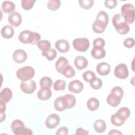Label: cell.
I'll return each instance as SVG.
<instances>
[{
    "mask_svg": "<svg viewBox=\"0 0 135 135\" xmlns=\"http://www.w3.org/2000/svg\"><path fill=\"white\" fill-rule=\"evenodd\" d=\"M109 19V15L106 12L100 11L97 15L95 21L92 24V30L96 33L104 32L108 24Z\"/></svg>",
    "mask_w": 135,
    "mask_h": 135,
    "instance_id": "obj_1",
    "label": "cell"
},
{
    "mask_svg": "<svg viewBox=\"0 0 135 135\" xmlns=\"http://www.w3.org/2000/svg\"><path fill=\"white\" fill-rule=\"evenodd\" d=\"M112 22L117 32L120 34L124 35L129 32V25L121 14L118 13L114 15L112 17Z\"/></svg>",
    "mask_w": 135,
    "mask_h": 135,
    "instance_id": "obj_2",
    "label": "cell"
},
{
    "mask_svg": "<svg viewBox=\"0 0 135 135\" xmlns=\"http://www.w3.org/2000/svg\"><path fill=\"white\" fill-rule=\"evenodd\" d=\"M41 35L36 32L29 30H24L21 32L18 35L19 41L24 44H37L40 41Z\"/></svg>",
    "mask_w": 135,
    "mask_h": 135,
    "instance_id": "obj_3",
    "label": "cell"
},
{
    "mask_svg": "<svg viewBox=\"0 0 135 135\" xmlns=\"http://www.w3.org/2000/svg\"><path fill=\"white\" fill-rule=\"evenodd\" d=\"M11 129L15 135H32L33 132L31 129L25 128L24 122L19 119L14 120L11 123Z\"/></svg>",
    "mask_w": 135,
    "mask_h": 135,
    "instance_id": "obj_4",
    "label": "cell"
},
{
    "mask_svg": "<svg viewBox=\"0 0 135 135\" xmlns=\"http://www.w3.org/2000/svg\"><path fill=\"white\" fill-rule=\"evenodd\" d=\"M17 78L22 81L32 79L35 75V70L31 66H25L18 69L16 73Z\"/></svg>",
    "mask_w": 135,
    "mask_h": 135,
    "instance_id": "obj_5",
    "label": "cell"
},
{
    "mask_svg": "<svg viewBox=\"0 0 135 135\" xmlns=\"http://www.w3.org/2000/svg\"><path fill=\"white\" fill-rule=\"evenodd\" d=\"M121 15L128 23L132 24L134 21V7L130 3L123 4L121 8Z\"/></svg>",
    "mask_w": 135,
    "mask_h": 135,
    "instance_id": "obj_6",
    "label": "cell"
},
{
    "mask_svg": "<svg viewBox=\"0 0 135 135\" xmlns=\"http://www.w3.org/2000/svg\"><path fill=\"white\" fill-rule=\"evenodd\" d=\"M72 44L74 49L76 51L85 52L89 47L90 42L86 38H76L73 40Z\"/></svg>",
    "mask_w": 135,
    "mask_h": 135,
    "instance_id": "obj_7",
    "label": "cell"
},
{
    "mask_svg": "<svg viewBox=\"0 0 135 135\" xmlns=\"http://www.w3.org/2000/svg\"><path fill=\"white\" fill-rule=\"evenodd\" d=\"M114 74L116 78L126 79L129 76V71L126 64L120 63L117 65L114 70Z\"/></svg>",
    "mask_w": 135,
    "mask_h": 135,
    "instance_id": "obj_8",
    "label": "cell"
},
{
    "mask_svg": "<svg viewBox=\"0 0 135 135\" xmlns=\"http://www.w3.org/2000/svg\"><path fill=\"white\" fill-rule=\"evenodd\" d=\"M20 88L24 93L31 94L36 90V84L34 81L31 79L21 83Z\"/></svg>",
    "mask_w": 135,
    "mask_h": 135,
    "instance_id": "obj_9",
    "label": "cell"
},
{
    "mask_svg": "<svg viewBox=\"0 0 135 135\" xmlns=\"http://www.w3.org/2000/svg\"><path fill=\"white\" fill-rule=\"evenodd\" d=\"M60 122V117L55 113H52L47 117L45 122V124L49 129H54L59 125Z\"/></svg>",
    "mask_w": 135,
    "mask_h": 135,
    "instance_id": "obj_10",
    "label": "cell"
},
{
    "mask_svg": "<svg viewBox=\"0 0 135 135\" xmlns=\"http://www.w3.org/2000/svg\"><path fill=\"white\" fill-rule=\"evenodd\" d=\"M62 102L65 109H71L75 105L76 99L73 94H66L64 96H62Z\"/></svg>",
    "mask_w": 135,
    "mask_h": 135,
    "instance_id": "obj_11",
    "label": "cell"
},
{
    "mask_svg": "<svg viewBox=\"0 0 135 135\" xmlns=\"http://www.w3.org/2000/svg\"><path fill=\"white\" fill-rule=\"evenodd\" d=\"M12 57L13 60L17 63H22L26 60L27 55L23 50L17 49L13 52Z\"/></svg>",
    "mask_w": 135,
    "mask_h": 135,
    "instance_id": "obj_12",
    "label": "cell"
},
{
    "mask_svg": "<svg viewBox=\"0 0 135 135\" xmlns=\"http://www.w3.org/2000/svg\"><path fill=\"white\" fill-rule=\"evenodd\" d=\"M68 88L69 90L71 92L78 94L83 90V84L80 81L78 80H74L69 83Z\"/></svg>",
    "mask_w": 135,
    "mask_h": 135,
    "instance_id": "obj_13",
    "label": "cell"
},
{
    "mask_svg": "<svg viewBox=\"0 0 135 135\" xmlns=\"http://www.w3.org/2000/svg\"><path fill=\"white\" fill-rule=\"evenodd\" d=\"M8 21L12 26L14 27L18 26L22 23V16L18 12H13L9 14Z\"/></svg>",
    "mask_w": 135,
    "mask_h": 135,
    "instance_id": "obj_14",
    "label": "cell"
},
{
    "mask_svg": "<svg viewBox=\"0 0 135 135\" xmlns=\"http://www.w3.org/2000/svg\"><path fill=\"white\" fill-rule=\"evenodd\" d=\"M69 65V63L68 59L64 56H61L55 63V69L57 72L62 74L64 70Z\"/></svg>",
    "mask_w": 135,
    "mask_h": 135,
    "instance_id": "obj_15",
    "label": "cell"
},
{
    "mask_svg": "<svg viewBox=\"0 0 135 135\" xmlns=\"http://www.w3.org/2000/svg\"><path fill=\"white\" fill-rule=\"evenodd\" d=\"M56 49L61 53H66L70 50L69 42L64 39L59 40L55 43Z\"/></svg>",
    "mask_w": 135,
    "mask_h": 135,
    "instance_id": "obj_16",
    "label": "cell"
},
{
    "mask_svg": "<svg viewBox=\"0 0 135 135\" xmlns=\"http://www.w3.org/2000/svg\"><path fill=\"white\" fill-rule=\"evenodd\" d=\"M97 72L100 75H108L111 71L110 65L107 62H101L96 67Z\"/></svg>",
    "mask_w": 135,
    "mask_h": 135,
    "instance_id": "obj_17",
    "label": "cell"
},
{
    "mask_svg": "<svg viewBox=\"0 0 135 135\" xmlns=\"http://www.w3.org/2000/svg\"><path fill=\"white\" fill-rule=\"evenodd\" d=\"M12 97V91L8 88H4L0 93V102L7 103Z\"/></svg>",
    "mask_w": 135,
    "mask_h": 135,
    "instance_id": "obj_18",
    "label": "cell"
},
{
    "mask_svg": "<svg viewBox=\"0 0 135 135\" xmlns=\"http://www.w3.org/2000/svg\"><path fill=\"white\" fill-rule=\"evenodd\" d=\"M74 64L77 69L82 70L86 68L88 64V61L84 56H78L75 58Z\"/></svg>",
    "mask_w": 135,
    "mask_h": 135,
    "instance_id": "obj_19",
    "label": "cell"
},
{
    "mask_svg": "<svg viewBox=\"0 0 135 135\" xmlns=\"http://www.w3.org/2000/svg\"><path fill=\"white\" fill-rule=\"evenodd\" d=\"M52 91L50 89H40L37 93V98L42 101H45L49 99L52 96Z\"/></svg>",
    "mask_w": 135,
    "mask_h": 135,
    "instance_id": "obj_20",
    "label": "cell"
},
{
    "mask_svg": "<svg viewBox=\"0 0 135 135\" xmlns=\"http://www.w3.org/2000/svg\"><path fill=\"white\" fill-rule=\"evenodd\" d=\"M1 33L2 37L4 38L9 39L14 36V30L11 26L5 25L2 27Z\"/></svg>",
    "mask_w": 135,
    "mask_h": 135,
    "instance_id": "obj_21",
    "label": "cell"
},
{
    "mask_svg": "<svg viewBox=\"0 0 135 135\" xmlns=\"http://www.w3.org/2000/svg\"><path fill=\"white\" fill-rule=\"evenodd\" d=\"M121 99L118 96L110 93L107 98V102L108 104L113 107H117L121 102Z\"/></svg>",
    "mask_w": 135,
    "mask_h": 135,
    "instance_id": "obj_22",
    "label": "cell"
},
{
    "mask_svg": "<svg viewBox=\"0 0 135 135\" xmlns=\"http://www.w3.org/2000/svg\"><path fill=\"white\" fill-rule=\"evenodd\" d=\"M2 9L5 13H11L15 9V6L14 3L11 1H5L2 4Z\"/></svg>",
    "mask_w": 135,
    "mask_h": 135,
    "instance_id": "obj_23",
    "label": "cell"
},
{
    "mask_svg": "<svg viewBox=\"0 0 135 135\" xmlns=\"http://www.w3.org/2000/svg\"><path fill=\"white\" fill-rule=\"evenodd\" d=\"M95 131L98 133H103L107 129V125L104 120L98 119L96 120L93 124Z\"/></svg>",
    "mask_w": 135,
    "mask_h": 135,
    "instance_id": "obj_24",
    "label": "cell"
},
{
    "mask_svg": "<svg viewBox=\"0 0 135 135\" xmlns=\"http://www.w3.org/2000/svg\"><path fill=\"white\" fill-rule=\"evenodd\" d=\"M91 54L94 59L99 60L103 59L105 56L106 52L104 49L93 48L91 50Z\"/></svg>",
    "mask_w": 135,
    "mask_h": 135,
    "instance_id": "obj_25",
    "label": "cell"
},
{
    "mask_svg": "<svg viewBox=\"0 0 135 135\" xmlns=\"http://www.w3.org/2000/svg\"><path fill=\"white\" fill-rule=\"evenodd\" d=\"M110 121L112 124L119 127L123 124L126 120L121 116H120L118 113L116 112L115 113L111 115Z\"/></svg>",
    "mask_w": 135,
    "mask_h": 135,
    "instance_id": "obj_26",
    "label": "cell"
},
{
    "mask_svg": "<svg viewBox=\"0 0 135 135\" xmlns=\"http://www.w3.org/2000/svg\"><path fill=\"white\" fill-rule=\"evenodd\" d=\"M86 106L89 110L94 111L99 107V101L95 98H91L88 100Z\"/></svg>",
    "mask_w": 135,
    "mask_h": 135,
    "instance_id": "obj_27",
    "label": "cell"
},
{
    "mask_svg": "<svg viewBox=\"0 0 135 135\" xmlns=\"http://www.w3.org/2000/svg\"><path fill=\"white\" fill-rule=\"evenodd\" d=\"M42 55L49 61H53L57 56V52L54 49H50L47 51L42 52Z\"/></svg>",
    "mask_w": 135,
    "mask_h": 135,
    "instance_id": "obj_28",
    "label": "cell"
},
{
    "mask_svg": "<svg viewBox=\"0 0 135 135\" xmlns=\"http://www.w3.org/2000/svg\"><path fill=\"white\" fill-rule=\"evenodd\" d=\"M52 79L47 76L42 78L40 81V85L41 88L42 89H50L52 84Z\"/></svg>",
    "mask_w": 135,
    "mask_h": 135,
    "instance_id": "obj_29",
    "label": "cell"
},
{
    "mask_svg": "<svg viewBox=\"0 0 135 135\" xmlns=\"http://www.w3.org/2000/svg\"><path fill=\"white\" fill-rule=\"evenodd\" d=\"M61 5V1L59 0H49L47 3L49 9L54 11L57 10Z\"/></svg>",
    "mask_w": 135,
    "mask_h": 135,
    "instance_id": "obj_30",
    "label": "cell"
},
{
    "mask_svg": "<svg viewBox=\"0 0 135 135\" xmlns=\"http://www.w3.org/2000/svg\"><path fill=\"white\" fill-rule=\"evenodd\" d=\"M36 45L37 47L42 50V52L47 51L51 49V43L47 40H40Z\"/></svg>",
    "mask_w": 135,
    "mask_h": 135,
    "instance_id": "obj_31",
    "label": "cell"
},
{
    "mask_svg": "<svg viewBox=\"0 0 135 135\" xmlns=\"http://www.w3.org/2000/svg\"><path fill=\"white\" fill-rule=\"evenodd\" d=\"M82 78L85 81L90 83L94 78H95L96 76L95 74L93 71L91 70H87L83 73Z\"/></svg>",
    "mask_w": 135,
    "mask_h": 135,
    "instance_id": "obj_32",
    "label": "cell"
},
{
    "mask_svg": "<svg viewBox=\"0 0 135 135\" xmlns=\"http://www.w3.org/2000/svg\"><path fill=\"white\" fill-rule=\"evenodd\" d=\"M75 74V70L72 66L70 65L66 66V68L64 70L62 73V74L67 78H71L73 77Z\"/></svg>",
    "mask_w": 135,
    "mask_h": 135,
    "instance_id": "obj_33",
    "label": "cell"
},
{
    "mask_svg": "<svg viewBox=\"0 0 135 135\" xmlns=\"http://www.w3.org/2000/svg\"><path fill=\"white\" fill-rule=\"evenodd\" d=\"M66 87V82L62 80H57L53 84V89L55 91L64 90Z\"/></svg>",
    "mask_w": 135,
    "mask_h": 135,
    "instance_id": "obj_34",
    "label": "cell"
},
{
    "mask_svg": "<svg viewBox=\"0 0 135 135\" xmlns=\"http://www.w3.org/2000/svg\"><path fill=\"white\" fill-rule=\"evenodd\" d=\"M79 4L80 6L84 9H90L93 5V0H79Z\"/></svg>",
    "mask_w": 135,
    "mask_h": 135,
    "instance_id": "obj_35",
    "label": "cell"
},
{
    "mask_svg": "<svg viewBox=\"0 0 135 135\" xmlns=\"http://www.w3.org/2000/svg\"><path fill=\"white\" fill-rule=\"evenodd\" d=\"M120 116H121L125 120H126L130 114V111L127 107H124L120 108L117 112Z\"/></svg>",
    "mask_w": 135,
    "mask_h": 135,
    "instance_id": "obj_36",
    "label": "cell"
},
{
    "mask_svg": "<svg viewBox=\"0 0 135 135\" xmlns=\"http://www.w3.org/2000/svg\"><path fill=\"white\" fill-rule=\"evenodd\" d=\"M35 2L36 1L34 0H22L21 1V6L24 9L28 11L33 7Z\"/></svg>",
    "mask_w": 135,
    "mask_h": 135,
    "instance_id": "obj_37",
    "label": "cell"
},
{
    "mask_svg": "<svg viewBox=\"0 0 135 135\" xmlns=\"http://www.w3.org/2000/svg\"><path fill=\"white\" fill-rule=\"evenodd\" d=\"M91 87L94 90H98L101 88L102 86V80L98 78H94L90 82Z\"/></svg>",
    "mask_w": 135,
    "mask_h": 135,
    "instance_id": "obj_38",
    "label": "cell"
},
{
    "mask_svg": "<svg viewBox=\"0 0 135 135\" xmlns=\"http://www.w3.org/2000/svg\"><path fill=\"white\" fill-rule=\"evenodd\" d=\"M54 107L58 111H63L65 110L62 102V96L57 98L54 102Z\"/></svg>",
    "mask_w": 135,
    "mask_h": 135,
    "instance_id": "obj_39",
    "label": "cell"
},
{
    "mask_svg": "<svg viewBox=\"0 0 135 135\" xmlns=\"http://www.w3.org/2000/svg\"><path fill=\"white\" fill-rule=\"evenodd\" d=\"M93 45L94 48L96 49H103L105 46V41L104 40L100 37L95 38L93 42Z\"/></svg>",
    "mask_w": 135,
    "mask_h": 135,
    "instance_id": "obj_40",
    "label": "cell"
},
{
    "mask_svg": "<svg viewBox=\"0 0 135 135\" xmlns=\"http://www.w3.org/2000/svg\"><path fill=\"white\" fill-rule=\"evenodd\" d=\"M111 93L118 96L122 99L123 96V90L120 86H116L112 89Z\"/></svg>",
    "mask_w": 135,
    "mask_h": 135,
    "instance_id": "obj_41",
    "label": "cell"
},
{
    "mask_svg": "<svg viewBox=\"0 0 135 135\" xmlns=\"http://www.w3.org/2000/svg\"><path fill=\"white\" fill-rule=\"evenodd\" d=\"M105 6L109 9H113L117 5V1L116 0H106L104 1Z\"/></svg>",
    "mask_w": 135,
    "mask_h": 135,
    "instance_id": "obj_42",
    "label": "cell"
},
{
    "mask_svg": "<svg viewBox=\"0 0 135 135\" xmlns=\"http://www.w3.org/2000/svg\"><path fill=\"white\" fill-rule=\"evenodd\" d=\"M123 45L127 48H131L134 45V40L133 38L129 37L124 40Z\"/></svg>",
    "mask_w": 135,
    "mask_h": 135,
    "instance_id": "obj_43",
    "label": "cell"
},
{
    "mask_svg": "<svg viewBox=\"0 0 135 135\" xmlns=\"http://www.w3.org/2000/svg\"><path fill=\"white\" fill-rule=\"evenodd\" d=\"M69 130L65 127H62L59 128L56 132V134L57 135H66L68 134Z\"/></svg>",
    "mask_w": 135,
    "mask_h": 135,
    "instance_id": "obj_44",
    "label": "cell"
},
{
    "mask_svg": "<svg viewBox=\"0 0 135 135\" xmlns=\"http://www.w3.org/2000/svg\"><path fill=\"white\" fill-rule=\"evenodd\" d=\"M89 133L87 130H84L82 128H78L76 129V132H75V134H78V135H81V134L87 135V134H89Z\"/></svg>",
    "mask_w": 135,
    "mask_h": 135,
    "instance_id": "obj_45",
    "label": "cell"
},
{
    "mask_svg": "<svg viewBox=\"0 0 135 135\" xmlns=\"http://www.w3.org/2000/svg\"><path fill=\"white\" fill-rule=\"evenodd\" d=\"M108 134H122V133L119 130H118L116 129H112L109 132Z\"/></svg>",
    "mask_w": 135,
    "mask_h": 135,
    "instance_id": "obj_46",
    "label": "cell"
},
{
    "mask_svg": "<svg viewBox=\"0 0 135 135\" xmlns=\"http://www.w3.org/2000/svg\"><path fill=\"white\" fill-rule=\"evenodd\" d=\"M6 104L0 102V111L1 113H5L6 110Z\"/></svg>",
    "mask_w": 135,
    "mask_h": 135,
    "instance_id": "obj_47",
    "label": "cell"
},
{
    "mask_svg": "<svg viewBox=\"0 0 135 135\" xmlns=\"http://www.w3.org/2000/svg\"><path fill=\"white\" fill-rule=\"evenodd\" d=\"M6 115L5 113H1V122H3L4 120H5Z\"/></svg>",
    "mask_w": 135,
    "mask_h": 135,
    "instance_id": "obj_48",
    "label": "cell"
}]
</instances>
